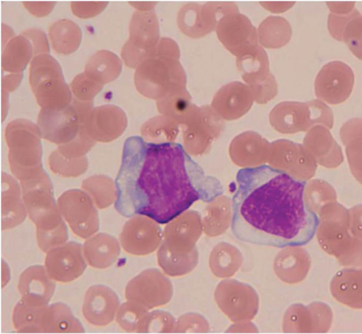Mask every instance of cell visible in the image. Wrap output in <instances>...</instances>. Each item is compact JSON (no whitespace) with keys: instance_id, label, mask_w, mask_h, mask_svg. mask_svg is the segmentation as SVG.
<instances>
[{"instance_id":"cell-4","label":"cell","mask_w":362,"mask_h":334,"mask_svg":"<svg viewBox=\"0 0 362 334\" xmlns=\"http://www.w3.org/2000/svg\"><path fill=\"white\" fill-rule=\"evenodd\" d=\"M351 53L362 61V15L358 13L347 23L342 35Z\"/></svg>"},{"instance_id":"cell-6","label":"cell","mask_w":362,"mask_h":334,"mask_svg":"<svg viewBox=\"0 0 362 334\" xmlns=\"http://www.w3.org/2000/svg\"><path fill=\"white\" fill-rule=\"evenodd\" d=\"M326 4L331 13L337 15H346L352 13L355 9V2L352 1H327Z\"/></svg>"},{"instance_id":"cell-1","label":"cell","mask_w":362,"mask_h":334,"mask_svg":"<svg viewBox=\"0 0 362 334\" xmlns=\"http://www.w3.org/2000/svg\"><path fill=\"white\" fill-rule=\"evenodd\" d=\"M116 209L123 216L147 217L167 224L195 202H211L223 187L175 142L128 138L115 180Z\"/></svg>"},{"instance_id":"cell-3","label":"cell","mask_w":362,"mask_h":334,"mask_svg":"<svg viewBox=\"0 0 362 334\" xmlns=\"http://www.w3.org/2000/svg\"><path fill=\"white\" fill-rule=\"evenodd\" d=\"M354 84V74L346 63L335 60L325 64L317 73L315 87L318 96L331 102L344 99Z\"/></svg>"},{"instance_id":"cell-2","label":"cell","mask_w":362,"mask_h":334,"mask_svg":"<svg viewBox=\"0 0 362 334\" xmlns=\"http://www.w3.org/2000/svg\"><path fill=\"white\" fill-rule=\"evenodd\" d=\"M231 230L238 240L276 248L301 246L314 237L319 218L305 200V183L267 165L240 169Z\"/></svg>"},{"instance_id":"cell-5","label":"cell","mask_w":362,"mask_h":334,"mask_svg":"<svg viewBox=\"0 0 362 334\" xmlns=\"http://www.w3.org/2000/svg\"><path fill=\"white\" fill-rule=\"evenodd\" d=\"M359 11L355 8L346 15H337L329 13L327 20L328 30L333 38L342 42V35L347 23Z\"/></svg>"}]
</instances>
